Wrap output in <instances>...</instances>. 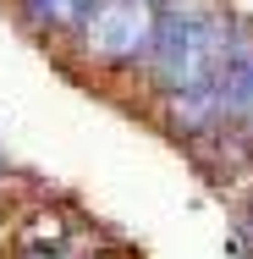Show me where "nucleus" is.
I'll list each match as a JSON object with an SVG mask.
<instances>
[{
  "label": "nucleus",
  "mask_w": 253,
  "mask_h": 259,
  "mask_svg": "<svg viewBox=\"0 0 253 259\" xmlns=\"http://www.w3.org/2000/svg\"><path fill=\"white\" fill-rule=\"evenodd\" d=\"M242 28L248 17L231 0H160L154 50L138 72V89L149 94V105L209 89Z\"/></svg>",
  "instance_id": "obj_1"
},
{
  "label": "nucleus",
  "mask_w": 253,
  "mask_h": 259,
  "mask_svg": "<svg viewBox=\"0 0 253 259\" xmlns=\"http://www.w3.org/2000/svg\"><path fill=\"white\" fill-rule=\"evenodd\" d=\"M160 0H99L83 28L61 45V66L88 83H138L154 50Z\"/></svg>",
  "instance_id": "obj_2"
},
{
  "label": "nucleus",
  "mask_w": 253,
  "mask_h": 259,
  "mask_svg": "<svg viewBox=\"0 0 253 259\" xmlns=\"http://www.w3.org/2000/svg\"><path fill=\"white\" fill-rule=\"evenodd\" d=\"M209 94H215V105H220L226 127L253 121V22L237 33V45H231V55H226L220 77L209 83Z\"/></svg>",
  "instance_id": "obj_3"
},
{
  "label": "nucleus",
  "mask_w": 253,
  "mask_h": 259,
  "mask_svg": "<svg viewBox=\"0 0 253 259\" xmlns=\"http://www.w3.org/2000/svg\"><path fill=\"white\" fill-rule=\"evenodd\" d=\"M6 6H11V17H17V28H22L28 39L61 50V45L83 28V17H88L99 0H6Z\"/></svg>",
  "instance_id": "obj_4"
},
{
  "label": "nucleus",
  "mask_w": 253,
  "mask_h": 259,
  "mask_svg": "<svg viewBox=\"0 0 253 259\" xmlns=\"http://www.w3.org/2000/svg\"><path fill=\"white\" fill-rule=\"evenodd\" d=\"M237 232H242V248H253V177L242 182V215H237Z\"/></svg>",
  "instance_id": "obj_5"
},
{
  "label": "nucleus",
  "mask_w": 253,
  "mask_h": 259,
  "mask_svg": "<svg viewBox=\"0 0 253 259\" xmlns=\"http://www.w3.org/2000/svg\"><path fill=\"white\" fill-rule=\"evenodd\" d=\"M237 133H242V144H248V160H253V121H242Z\"/></svg>",
  "instance_id": "obj_6"
},
{
  "label": "nucleus",
  "mask_w": 253,
  "mask_h": 259,
  "mask_svg": "<svg viewBox=\"0 0 253 259\" xmlns=\"http://www.w3.org/2000/svg\"><path fill=\"white\" fill-rule=\"evenodd\" d=\"M17 259H72V254H17Z\"/></svg>",
  "instance_id": "obj_7"
},
{
  "label": "nucleus",
  "mask_w": 253,
  "mask_h": 259,
  "mask_svg": "<svg viewBox=\"0 0 253 259\" xmlns=\"http://www.w3.org/2000/svg\"><path fill=\"white\" fill-rule=\"evenodd\" d=\"M6 177H11V160H6V149H0V182H6Z\"/></svg>",
  "instance_id": "obj_8"
}]
</instances>
